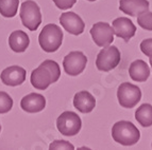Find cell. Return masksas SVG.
<instances>
[{"mask_svg":"<svg viewBox=\"0 0 152 150\" xmlns=\"http://www.w3.org/2000/svg\"><path fill=\"white\" fill-rule=\"evenodd\" d=\"M87 63V57L80 51H72L63 60L64 71L70 76H77L84 71Z\"/></svg>","mask_w":152,"mask_h":150,"instance_id":"cell-8","label":"cell"},{"mask_svg":"<svg viewBox=\"0 0 152 150\" xmlns=\"http://www.w3.org/2000/svg\"><path fill=\"white\" fill-rule=\"evenodd\" d=\"M63 41V32L58 25L49 23L45 25L38 36L39 45L45 52L53 53L60 49Z\"/></svg>","mask_w":152,"mask_h":150,"instance_id":"cell-3","label":"cell"},{"mask_svg":"<svg viewBox=\"0 0 152 150\" xmlns=\"http://www.w3.org/2000/svg\"><path fill=\"white\" fill-rule=\"evenodd\" d=\"M112 28L117 37L122 38L124 41H129L136 32V27L132 20L127 17H118L112 22Z\"/></svg>","mask_w":152,"mask_h":150,"instance_id":"cell-12","label":"cell"},{"mask_svg":"<svg viewBox=\"0 0 152 150\" xmlns=\"http://www.w3.org/2000/svg\"><path fill=\"white\" fill-rule=\"evenodd\" d=\"M129 74L131 79L135 80V81H140V83H144L149 77L150 69L144 60L137 59L130 65Z\"/></svg>","mask_w":152,"mask_h":150,"instance_id":"cell-17","label":"cell"},{"mask_svg":"<svg viewBox=\"0 0 152 150\" xmlns=\"http://www.w3.org/2000/svg\"><path fill=\"white\" fill-rule=\"evenodd\" d=\"M140 50L146 56L152 58V38L142 40L140 43Z\"/></svg>","mask_w":152,"mask_h":150,"instance_id":"cell-23","label":"cell"},{"mask_svg":"<svg viewBox=\"0 0 152 150\" xmlns=\"http://www.w3.org/2000/svg\"><path fill=\"white\" fill-rule=\"evenodd\" d=\"M26 76H27L26 70L19 66H11L5 68L0 74L1 81L10 87L20 86L26 80Z\"/></svg>","mask_w":152,"mask_h":150,"instance_id":"cell-11","label":"cell"},{"mask_svg":"<svg viewBox=\"0 0 152 150\" xmlns=\"http://www.w3.org/2000/svg\"><path fill=\"white\" fill-rule=\"evenodd\" d=\"M61 76V69L54 60H44L31 73V84L37 90H46L51 84L56 83Z\"/></svg>","mask_w":152,"mask_h":150,"instance_id":"cell-1","label":"cell"},{"mask_svg":"<svg viewBox=\"0 0 152 150\" xmlns=\"http://www.w3.org/2000/svg\"><path fill=\"white\" fill-rule=\"evenodd\" d=\"M60 22L64 30L72 35H81L85 29V23L79 15L74 12L63 13L60 17Z\"/></svg>","mask_w":152,"mask_h":150,"instance_id":"cell-10","label":"cell"},{"mask_svg":"<svg viewBox=\"0 0 152 150\" xmlns=\"http://www.w3.org/2000/svg\"><path fill=\"white\" fill-rule=\"evenodd\" d=\"M137 23L140 28L145 29L147 31H152V12L149 10L145 11L136 16Z\"/></svg>","mask_w":152,"mask_h":150,"instance_id":"cell-20","label":"cell"},{"mask_svg":"<svg viewBox=\"0 0 152 150\" xmlns=\"http://www.w3.org/2000/svg\"><path fill=\"white\" fill-rule=\"evenodd\" d=\"M112 136L116 143L122 146L135 145L140 138V132L134 124L128 120H120L112 128Z\"/></svg>","mask_w":152,"mask_h":150,"instance_id":"cell-2","label":"cell"},{"mask_svg":"<svg viewBox=\"0 0 152 150\" xmlns=\"http://www.w3.org/2000/svg\"><path fill=\"white\" fill-rule=\"evenodd\" d=\"M82 120L77 113L72 111H65L56 120L58 130L66 136H74L81 130Z\"/></svg>","mask_w":152,"mask_h":150,"instance_id":"cell-6","label":"cell"},{"mask_svg":"<svg viewBox=\"0 0 152 150\" xmlns=\"http://www.w3.org/2000/svg\"><path fill=\"white\" fill-rule=\"evenodd\" d=\"M21 22L29 31H36L42 23V14L39 6L33 0H27L20 5L19 12Z\"/></svg>","mask_w":152,"mask_h":150,"instance_id":"cell-4","label":"cell"},{"mask_svg":"<svg viewBox=\"0 0 152 150\" xmlns=\"http://www.w3.org/2000/svg\"><path fill=\"white\" fill-rule=\"evenodd\" d=\"M30 45V39L27 33L23 31L17 30L13 31L9 37V45L12 51L16 53H23L27 50V48Z\"/></svg>","mask_w":152,"mask_h":150,"instance_id":"cell-16","label":"cell"},{"mask_svg":"<svg viewBox=\"0 0 152 150\" xmlns=\"http://www.w3.org/2000/svg\"><path fill=\"white\" fill-rule=\"evenodd\" d=\"M150 65H151V68H152V58H150Z\"/></svg>","mask_w":152,"mask_h":150,"instance_id":"cell-25","label":"cell"},{"mask_svg":"<svg viewBox=\"0 0 152 150\" xmlns=\"http://www.w3.org/2000/svg\"><path fill=\"white\" fill-rule=\"evenodd\" d=\"M135 118L142 127L152 126V106L150 104H142L140 107L137 108Z\"/></svg>","mask_w":152,"mask_h":150,"instance_id":"cell-18","label":"cell"},{"mask_svg":"<svg viewBox=\"0 0 152 150\" xmlns=\"http://www.w3.org/2000/svg\"><path fill=\"white\" fill-rule=\"evenodd\" d=\"M54 4L61 10H67V9L72 8L77 0H53Z\"/></svg>","mask_w":152,"mask_h":150,"instance_id":"cell-24","label":"cell"},{"mask_svg":"<svg viewBox=\"0 0 152 150\" xmlns=\"http://www.w3.org/2000/svg\"><path fill=\"white\" fill-rule=\"evenodd\" d=\"M117 98L121 107L133 108L142 98V91L133 84L122 83L117 90Z\"/></svg>","mask_w":152,"mask_h":150,"instance_id":"cell-7","label":"cell"},{"mask_svg":"<svg viewBox=\"0 0 152 150\" xmlns=\"http://www.w3.org/2000/svg\"><path fill=\"white\" fill-rule=\"evenodd\" d=\"M49 149H75L74 145L70 144L69 142H66L63 140H56L52 142L49 146Z\"/></svg>","mask_w":152,"mask_h":150,"instance_id":"cell-22","label":"cell"},{"mask_svg":"<svg viewBox=\"0 0 152 150\" xmlns=\"http://www.w3.org/2000/svg\"><path fill=\"white\" fill-rule=\"evenodd\" d=\"M0 132H1V124H0Z\"/></svg>","mask_w":152,"mask_h":150,"instance_id":"cell-26","label":"cell"},{"mask_svg":"<svg viewBox=\"0 0 152 150\" xmlns=\"http://www.w3.org/2000/svg\"><path fill=\"white\" fill-rule=\"evenodd\" d=\"M74 106L79 112L89 113L96 107V100L88 91H80L75 95Z\"/></svg>","mask_w":152,"mask_h":150,"instance_id":"cell-15","label":"cell"},{"mask_svg":"<svg viewBox=\"0 0 152 150\" xmlns=\"http://www.w3.org/2000/svg\"><path fill=\"white\" fill-rule=\"evenodd\" d=\"M87 1H96V0H87Z\"/></svg>","mask_w":152,"mask_h":150,"instance_id":"cell-27","label":"cell"},{"mask_svg":"<svg viewBox=\"0 0 152 150\" xmlns=\"http://www.w3.org/2000/svg\"><path fill=\"white\" fill-rule=\"evenodd\" d=\"M119 10L132 17L149 10L148 0H120Z\"/></svg>","mask_w":152,"mask_h":150,"instance_id":"cell-14","label":"cell"},{"mask_svg":"<svg viewBox=\"0 0 152 150\" xmlns=\"http://www.w3.org/2000/svg\"><path fill=\"white\" fill-rule=\"evenodd\" d=\"M19 0H0V14L3 17L12 18L17 14Z\"/></svg>","mask_w":152,"mask_h":150,"instance_id":"cell-19","label":"cell"},{"mask_svg":"<svg viewBox=\"0 0 152 150\" xmlns=\"http://www.w3.org/2000/svg\"><path fill=\"white\" fill-rule=\"evenodd\" d=\"M91 35L98 47L104 48L114 41V31L107 22H97L91 29Z\"/></svg>","mask_w":152,"mask_h":150,"instance_id":"cell-9","label":"cell"},{"mask_svg":"<svg viewBox=\"0 0 152 150\" xmlns=\"http://www.w3.org/2000/svg\"><path fill=\"white\" fill-rule=\"evenodd\" d=\"M121 55L118 48L115 45H107L98 53L96 58V67L99 71L107 72L119 65Z\"/></svg>","mask_w":152,"mask_h":150,"instance_id":"cell-5","label":"cell"},{"mask_svg":"<svg viewBox=\"0 0 152 150\" xmlns=\"http://www.w3.org/2000/svg\"><path fill=\"white\" fill-rule=\"evenodd\" d=\"M20 107L23 111L28 113L41 112L46 107V100L42 94L30 93L21 100Z\"/></svg>","mask_w":152,"mask_h":150,"instance_id":"cell-13","label":"cell"},{"mask_svg":"<svg viewBox=\"0 0 152 150\" xmlns=\"http://www.w3.org/2000/svg\"><path fill=\"white\" fill-rule=\"evenodd\" d=\"M13 107V100L7 92L0 91V114L8 113Z\"/></svg>","mask_w":152,"mask_h":150,"instance_id":"cell-21","label":"cell"}]
</instances>
